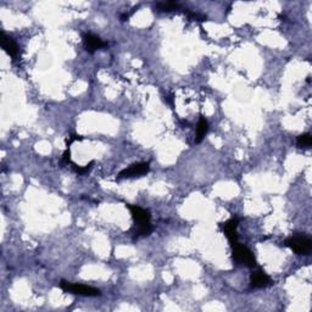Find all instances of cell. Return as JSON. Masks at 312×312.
<instances>
[{
	"mask_svg": "<svg viewBox=\"0 0 312 312\" xmlns=\"http://www.w3.org/2000/svg\"><path fill=\"white\" fill-rule=\"evenodd\" d=\"M128 208L131 210V215L134 221V227H136L134 234H136V237L150 236L151 232L154 230L153 225L150 222V212L137 205H128Z\"/></svg>",
	"mask_w": 312,
	"mask_h": 312,
	"instance_id": "cell-1",
	"label": "cell"
},
{
	"mask_svg": "<svg viewBox=\"0 0 312 312\" xmlns=\"http://www.w3.org/2000/svg\"><path fill=\"white\" fill-rule=\"evenodd\" d=\"M283 245L290 248L299 255H309L312 249V241L306 236H295L288 238Z\"/></svg>",
	"mask_w": 312,
	"mask_h": 312,
	"instance_id": "cell-2",
	"label": "cell"
},
{
	"mask_svg": "<svg viewBox=\"0 0 312 312\" xmlns=\"http://www.w3.org/2000/svg\"><path fill=\"white\" fill-rule=\"evenodd\" d=\"M232 256L233 260L237 261L238 263H242V265H245L246 267L253 268L256 266V259L254 254L251 253L250 249L242 245V244L237 243L232 245Z\"/></svg>",
	"mask_w": 312,
	"mask_h": 312,
	"instance_id": "cell-3",
	"label": "cell"
},
{
	"mask_svg": "<svg viewBox=\"0 0 312 312\" xmlns=\"http://www.w3.org/2000/svg\"><path fill=\"white\" fill-rule=\"evenodd\" d=\"M59 285L64 292L80 295V296L93 297V296H99V295L102 294L100 290L97 289V288L88 287V285H83V284H73V283L66 282V280H61Z\"/></svg>",
	"mask_w": 312,
	"mask_h": 312,
	"instance_id": "cell-4",
	"label": "cell"
},
{
	"mask_svg": "<svg viewBox=\"0 0 312 312\" xmlns=\"http://www.w3.org/2000/svg\"><path fill=\"white\" fill-rule=\"evenodd\" d=\"M150 170V164L149 162H138V164H133L121 171L117 176V179H126V178H133V177H141L146 174Z\"/></svg>",
	"mask_w": 312,
	"mask_h": 312,
	"instance_id": "cell-5",
	"label": "cell"
},
{
	"mask_svg": "<svg viewBox=\"0 0 312 312\" xmlns=\"http://www.w3.org/2000/svg\"><path fill=\"white\" fill-rule=\"evenodd\" d=\"M239 220L237 217H232L230 220L225 221V223H221V229L225 234V237L229 241L230 245L238 243V234H237V228H238Z\"/></svg>",
	"mask_w": 312,
	"mask_h": 312,
	"instance_id": "cell-6",
	"label": "cell"
},
{
	"mask_svg": "<svg viewBox=\"0 0 312 312\" xmlns=\"http://www.w3.org/2000/svg\"><path fill=\"white\" fill-rule=\"evenodd\" d=\"M250 284L253 288H266L272 284V279L262 270H256L251 273Z\"/></svg>",
	"mask_w": 312,
	"mask_h": 312,
	"instance_id": "cell-7",
	"label": "cell"
},
{
	"mask_svg": "<svg viewBox=\"0 0 312 312\" xmlns=\"http://www.w3.org/2000/svg\"><path fill=\"white\" fill-rule=\"evenodd\" d=\"M83 40H85L86 50L88 52H90V54H93L95 50L106 47V43L103 42L98 35H93V33H85L83 35Z\"/></svg>",
	"mask_w": 312,
	"mask_h": 312,
	"instance_id": "cell-8",
	"label": "cell"
},
{
	"mask_svg": "<svg viewBox=\"0 0 312 312\" xmlns=\"http://www.w3.org/2000/svg\"><path fill=\"white\" fill-rule=\"evenodd\" d=\"M1 47L5 50L6 54L10 55L13 59H15L18 55V45L11 37H8L5 33H1Z\"/></svg>",
	"mask_w": 312,
	"mask_h": 312,
	"instance_id": "cell-9",
	"label": "cell"
},
{
	"mask_svg": "<svg viewBox=\"0 0 312 312\" xmlns=\"http://www.w3.org/2000/svg\"><path fill=\"white\" fill-rule=\"evenodd\" d=\"M208 120H206L204 116H200L198 127H196V137H195V143L196 144H199V143H201V141H203L204 137H205V134L208 133Z\"/></svg>",
	"mask_w": 312,
	"mask_h": 312,
	"instance_id": "cell-10",
	"label": "cell"
},
{
	"mask_svg": "<svg viewBox=\"0 0 312 312\" xmlns=\"http://www.w3.org/2000/svg\"><path fill=\"white\" fill-rule=\"evenodd\" d=\"M311 144H312L311 134L306 133V134H301V136L297 137L296 145L299 146V148H309Z\"/></svg>",
	"mask_w": 312,
	"mask_h": 312,
	"instance_id": "cell-11",
	"label": "cell"
},
{
	"mask_svg": "<svg viewBox=\"0 0 312 312\" xmlns=\"http://www.w3.org/2000/svg\"><path fill=\"white\" fill-rule=\"evenodd\" d=\"M156 8L159 9L160 11H172L176 10L179 8V4L176 1H167V3H157Z\"/></svg>",
	"mask_w": 312,
	"mask_h": 312,
	"instance_id": "cell-12",
	"label": "cell"
},
{
	"mask_svg": "<svg viewBox=\"0 0 312 312\" xmlns=\"http://www.w3.org/2000/svg\"><path fill=\"white\" fill-rule=\"evenodd\" d=\"M93 164H94V161H92L89 165H86V166H83V167L82 166H77V165H73V169H74V171H76L78 174H85L86 172L89 171L90 167H92Z\"/></svg>",
	"mask_w": 312,
	"mask_h": 312,
	"instance_id": "cell-13",
	"label": "cell"
},
{
	"mask_svg": "<svg viewBox=\"0 0 312 312\" xmlns=\"http://www.w3.org/2000/svg\"><path fill=\"white\" fill-rule=\"evenodd\" d=\"M188 16L191 18H193V20H196V21H205L206 17L203 15H199V14L196 13H188Z\"/></svg>",
	"mask_w": 312,
	"mask_h": 312,
	"instance_id": "cell-14",
	"label": "cell"
},
{
	"mask_svg": "<svg viewBox=\"0 0 312 312\" xmlns=\"http://www.w3.org/2000/svg\"><path fill=\"white\" fill-rule=\"evenodd\" d=\"M69 155H71V153H69V148H67L66 151H65V154H64V157H62V161L64 162L71 161V159H69Z\"/></svg>",
	"mask_w": 312,
	"mask_h": 312,
	"instance_id": "cell-15",
	"label": "cell"
},
{
	"mask_svg": "<svg viewBox=\"0 0 312 312\" xmlns=\"http://www.w3.org/2000/svg\"><path fill=\"white\" fill-rule=\"evenodd\" d=\"M166 102L169 103V104L173 105V97H172V95H170V97H167V98H166Z\"/></svg>",
	"mask_w": 312,
	"mask_h": 312,
	"instance_id": "cell-16",
	"label": "cell"
}]
</instances>
